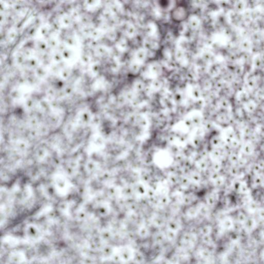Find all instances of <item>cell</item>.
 <instances>
[{
  "label": "cell",
  "instance_id": "1",
  "mask_svg": "<svg viewBox=\"0 0 264 264\" xmlns=\"http://www.w3.org/2000/svg\"><path fill=\"white\" fill-rule=\"evenodd\" d=\"M189 16V11L187 5L179 4L171 11V19L175 23H181L187 20Z\"/></svg>",
  "mask_w": 264,
  "mask_h": 264
},
{
  "label": "cell",
  "instance_id": "2",
  "mask_svg": "<svg viewBox=\"0 0 264 264\" xmlns=\"http://www.w3.org/2000/svg\"><path fill=\"white\" fill-rule=\"evenodd\" d=\"M134 250L131 248L127 246L122 247L120 250L119 254L122 261L128 263L133 260Z\"/></svg>",
  "mask_w": 264,
  "mask_h": 264
},
{
  "label": "cell",
  "instance_id": "3",
  "mask_svg": "<svg viewBox=\"0 0 264 264\" xmlns=\"http://www.w3.org/2000/svg\"><path fill=\"white\" fill-rule=\"evenodd\" d=\"M132 260L136 264H142L145 262V256L141 252L136 250L134 251Z\"/></svg>",
  "mask_w": 264,
  "mask_h": 264
},
{
  "label": "cell",
  "instance_id": "4",
  "mask_svg": "<svg viewBox=\"0 0 264 264\" xmlns=\"http://www.w3.org/2000/svg\"><path fill=\"white\" fill-rule=\"evenodd\" d=\"M180 225L179 222L175 220H170L167 224V229L177 232L180 230Z\"/></svg>",
  "mask_w": 264,
  "mask_h": 264
},
{
  "label": "cell",
  "instance_id": "5",
  "mask_svg": "<svg viewBox=\"0 0 264 264\" xmlns=\"http://www.w3.org/2000/svg\"><path fill=\"white\" fill-rule=\"evenodd\" d=\"M149 230L146 226H141L139 228L138 230V235L141 238H146L147 237L149 236Z\"/></svg>",
  "mask_w": 264,
  "mask_h": 264
},
{
  "label": "cell",
  "instance_id": "6",
  "mask_svg": "<svg viewBox=\"0 0 264 264\" xmlns=\"http://www.w3.org/2000/svg\"><path fill=\"white\" fill-rule=\"evenodd\" d=\"M235 138H236L235 132L233 130H229L226 133L225 143L228 145H230Z\"/></svg>",
  "mask_w": 264,
  "mask_h": 264
},
{
  "label": "cell",
  "instance_id": "7",
  "mask_svg": "<svg viewBox=\"0 0 264 264\" xmlns=\"http://www.w3.org/2000/svg\"><path fill=\"white\" fill-rule=\"evenodd\" d=\"M164 233L166 239L169 241H175V239L177 238V232L169 230L168 229L165 230Z\"/></svg>",
  "mask_w": 264,
  "mask_h": 264
},
{
  "label": "cell",
  "instance_id": "8",
  "mask_svg": "<svg viewBox=\"0 0 264 264\" xmlns=\"http://www.w3.org/2000/svg\"><path fill=\"white\" fill-rule=\"evenodd\" d=\"M242 150L243 153L245 155H251L254 151V147L253 145L250 143H247L243 145L242 147Z\"/></svg>",
  "mask_w": 264,
  "mask_h": 264
},
{
  "label": "cell",
  "instance_id": "9",
  "mask_svg": "<svg viewBox=\"0 0 264 264\" xmlns=\"http://www.w3.org/2000/svg\"><path fill=\"white\" fill-rule=\"evenodd\" d=\"M165 239H166V238L165 237L164 233H158L157 234H156L154 237V242L158 245L164 243Z\"/></svg>",
  "mask_w": 264,
  "mask_h": 264
},
{
  "label": "cell",
  "instance_id": "10",
  "mask_svg": "<svg viewBox=\"0 0 264 264\" xmlns=\"http://www.w3.org/2000/svg\"><path fill=\"white\" fill-rule=\"evenodd\" d=\"M251 98L249 101H248L246 103V107H247V111H248L250 113H253L256 111V106L254 102H251Z\"/></svg>",
  "mask_w": 264,
  "mask_h": 264
},
{
  "label": "cell",
  "instance_id": "11",
  "mask_svg": "<svg viewBox=\"0 0 264 264\" xmlns=\"http://www.w3.org/2000/svg\"><path fill=\"white\" fill-rule=\"evenodd\" d=\"M245 4L241 1H237L235 2V3H234V5L233 8H234V11L238 13L241 11H243L244 9Z\"/></svg>",
  "mask_w": 264,
  "mask_h": 264
},
{
  "label": "cell",
  "instance_id": "12",
  "mask_svg": "<svg viewBox=\"0 0 264 264\" xmlns=\"http://www.w3.org/2000/svg\"><path fill=\"white\" fill-rule=\"evenodd\" d=\"M239 159L240 158L238 154L236 152H232L229 155V160L233 164L238 163Z\"/></svg>",
  "mask_w": 264,
  "mask_h": 264
},
{
  "label": "cell",
  "instance_id": "13",
  "mask_svg": "<svg viewBox=\"0 0 264 264\" xmlns=\"http://www.w3.org/2000/svg\"><path fill=\"white\" fill-rule=\"evenodd\" d=\"M153 224L156 227L162 228L164 226L165 221L164 220L160 218H155L153 220Z\"/></svg>",
  "mask_w": 264,
  "mask_h": 264
},
{
  "label": "cell",
  "instance_id": "14",
  "mask_svg": "<svg viewBox=\"0 0 264 264\" xmlns=\"http://www.w3.org/2000/svg\"><path fill=\"white\" fill-rule=\"evenodd\" d=\"M242 183H243V182L239 181V180L235 181L234 183H233V189H234L235 192H239Z\"/></svg>",
  "mask_w": 264,
  "mask_h": 264
},
{
  "label": "cell",
  "instance_id": "15",
  "mask_svg": "<svg viewBox=\"0 0 264 264\" xmlns=\"http://www.w3.org/2000/svg\"><path fill=\"white\" fill-rule=\"evenodd\" d=\"M263 182H264L263 178L261 176L259 175H255V177H254V183L256 185H261L263 184Z\"/></svg>",
  "mask_w": 264,
  "mask_h": 264
},
{
  "label": "cell",
  "instance_id": "16",
  "mask_svg": "<svg viewBox=\"0 0 264 264\" xmlns=\"http://www.w3.org/2000/svg\"><path fill=\"white\" fill-rule=\"evenodd\" d=\"M241 45L243 49H244L245 50H249V49H252V45L248 41H243Z\"/></svg>",
  "mask_w": 264,
  "mask_h": 264
},
{
  "label": "cell",
  "instance_id": "17",
  "mask_svg": "<svg viewBox=\"0 0 264 264\" xmlns=\"http://www.w3.org/2000/svg\"><path fill=\"white\" fill-rule=\"evenodd\" d=\"M230 173L233 177L237 176L239 174V169L238 168V167H232L230 169Z\"/></svg>",
  "mask_w": 264,
  "mask_h": 264
},
{
  "label": "cell",
  "instance_id": "18",
  "mask_svg": "<svg viewBox=\"0 0 264 264\" xmlns=\"http://www.w3.org/2000/svg\"><path fill=\"white\" fill-rule=\"evenodd\" d=\"M248 189H249V187H248V186L247 185V184L245 182H243L241 186L239 193L242 194H246L247 192L248 191Z\"/></svg>",
  "mask_w": 264,
  "mask_h": 264
},
{
  "label": "cell",
  "instance_id": "19",
  "mask_svg": "<svg viewBox=\"0 0 264 264\" xmlns=\"http://www.w3.org/2000/svg\"><path fill=\"white\" fill-rule=\"evenodd\" d=\"M253 167V172L256 175L260 174V173L261 172V171H262V168H260V165L258 164V163L255 164Z\"/></svg>",
  "mask_w": 264,
  "mask_h": 264
},
{
  "label": "cell",
  "instance_id": "20",
  "mask_svg": "<svg viewBox=\"0 0 264 264\" xmlns=\"http://www.w3.org/2000/svg\"><path fill=\"white\" fill-rule=\"evenodd\" d=\"M230 145L232 148L237 149L240 146V141H239V139L235 138L231 143Z\"/></svg>",
  "mask_w": 264,
  "mask_h": 264
},
{
  "label": "cell",
  "instance_id": "21",
  "mask_svg": "<svg viewBox=\"0 0 264 264\" xmlns=\"http://www.w3.org/2000/svg\"><path fill=\"white\" fill-rule=\"evenodd\" d=\"M216 185L218 186H220L224 184V179H221V177H219L218 179L216 180Z\"/></svg>",
  "mask_w": 264,
  "mask_h": 264
},
{
  "label": "cell",
  "instance_id": "22",
  "mask_svg": "<svg viewBox=\"0 0 264 264\" xmlns=\"http://www.w3.org/2000/svg\"><path fill=\"white\" fill-rule=\"evenodd\" d=\"M234 238H233V239H234ZM233 239H232V240H233ZM231 241H230V242H231ZM229 243H228V244H229ZM227 245H226V246H227ZM226 246H225V247H226ZM224 248H222V249L221 250H220V251H221L223 249H224ZM218 253H219V252H218ZM217 254H218V253H217Z\"/></svg>",
  "mask_w": 264,
  "mask_h": 264
}]
</instances>
